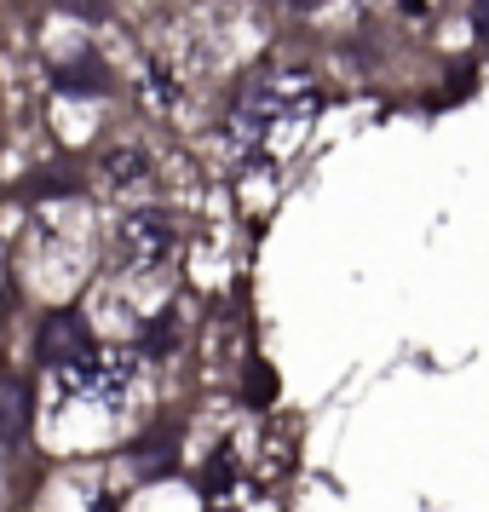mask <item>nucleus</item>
<instances>
[{
  "mask_svg": "<svg viewBox=\"0 0 489 512\" xmlns=\"http://www.w3.org/2000/svg\"><path fill=\"white\" fill-rule=\"evenodd\" d=\"M29 432V392L18 374L0 369V443H18Z\"/></svg>",
  "mask_w": 489,
  "mask_h": 512,
  "instance_id": "obj_5",
  "label": "nucleus"
},
{
  "mask_svg": "<svg viewBox=\"0 0 489 512\" xmlns=\"http://www.w3.org/2000/svg\"><path fill=\"white\" fill-rule=\"evenodd\" d=\"M104 173H110V185H139V179H150V156L144 150H116L104 162Z\"/></svg>",
  "mask_w": 489,
  "mask_h": 512,
  "instance_id": "obj_7",
  "label": "nucleus"
},
{
  "mask_svg": "<svg viewBox=\"0 0 489 512\" xmlns=\"http://www.w3.org/2000/svg\"><path fill=\"white\" fill-rule=\"evenodd\" d=\"M472 29L489 41V0H472Z\"/></svg>",
  "mask_w": 489,
  "mask_h": 512,
  "instance_id": "obj_8",
  "label": "nucleus"
},
{
  "mask_svg": "<svg viewBox=\"0 0 489 512\" xmlns=\"http://www.w3.org/2000/svg\"><path fill=\"white\" fill-rule=\"evenodd\" d=\"M133 380H139V357L133 351H87L81 363L70 369H58V403H93L104 415H116L127 392H133Z\"/></svg>",
  "mask_w": 489,
  "mask_h": 512,
  "instance_id": "obj_2",
  "label": "nucleus"
},
{
  "mask_svg": "<svg viewBox=\"0 0 489 512\" xmlns=\"http://www.w3.org/2000/svg\"><path fill=\"white\" fill-rule=\"evenodd\" d=\"M294 6H328V0H294Z\"/></svg>",
  "mask_w": 489,
  "mask_h": 512,
  "instance_id": "obj_10",
  "label": "nucleus"
},
{
  "mask_svg": "<svg viewBox=\"0 0 489 512\" xmlns=\"http://www.w3.org/2000/svg\"><path fill=\"white\" fill-rule=\"evenodd\" d=\"M87 351H93V334H87V323H81L75 311H52L47 328H41V363L58 374V369H70V363H81Z\"/></svg>",
  "mask_w": 489,
  "mask_h": 512,
  "instance_id": "obj_3",
  "label": "nucleus"
},
{
  "mask_svg": "<svg viewBox=\"0 0 489 512\" xmlns=\"http://www.w3.org/2000/svg\"><path fill=\"white\" fill-rule=\"evenodd\" d=\"M70 93H110V70L104 64H93V58H81V64H70V70L58 75Z\"/></svg>",
  "mask_w": 489,
  "mask_h": 512,
  "instance_id": "obj_6",
  "label": "nucleus"
},
{
  "mask_svg": "<svg viewBox=\"0 0 489 512\" xmlns=\"http://www.w3.org/2000/svg\"><path fill=\"white\" fill-rule=\"evenodd\" d=\"M70 12H81V18H104V0H64Z\"/></svg>",
  "mask_w": 489,
  "mask_h": 512,
  "instance_id": "obj_9",
  "label": "nucleus"
},
{
  "mask_svg": "<svg viewBox=\"0 0 489 512\" xmlns=\"http://www.w3.org/2000/svg\"><path fill=\"white\" fill-rule=\"evenodd\" d=\"M311 116H317V87L305 75H265V81H254L231 110L236 162H248V167L282 162L305 139Z\"/></svg>",
  "mask_w": 489,
  "mask_h": 512,
  "instance_id": "obj_1",
  "label": "nucleus"
},
{
  "mask_svg": "<svg viewBox=\"0 0 489 512\" xmlns=\"http://www.w3.org/2000/svg\"><path fill=\"white\" fill-rule=\"evenodd\" d=\"M121 242H127V259L133 265H162L173 254V225H167V213H133Z\"/></svg>",
  "mask_w": 489,
  "mask_h": 512,
  "instance_id": "obj_4",
  "label": "nucleus"
}]
</instances>
